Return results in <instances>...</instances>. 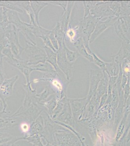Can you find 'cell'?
I'll return each instance as SVG.
<instances>
[{"mask_svg":"<svg viewBox=\"0 0 130 146\" xmlns=\"http://www.w3.org/2000/svg\"><path fill=\"white\" fill-rule=\"evenodd\" d=\"M100 20V19L90 14L86 17L81 18L80 20V23L78 25L80 36L82 38L87 51L90 54L93 53L89 46L90 38L94 32L96 25Z\"/></svg>","mask_w":130,"mask_h":146,"instance_id":"1","label":"cell"},{"mask_svg":"<svg viewBox=\"0 0 130 146\" xmlns=\"http://www.w3.org/2000/svg\"><path fill=\"white\" fill-rule=\"evenodd\" d=\"M5 11L9 23L15 25L20 32H22L26 38V40L36 44V36L32 32L30 28L27 27V23L23 22L20 18L18 13L7 9H5Z\"/></svg>","mask_w":130,"mask_h":146,"instance_id":"2","label":"cell"},{"mask_svg":"<svg viewBox=\"0 0 130 146\" xmlns=\"http://www.w3.org/2000/svg\"><path fill=\"white\" fill-rule=\"evenodd\" d=\"M24 51L28 56L26 60L29 66L38 64L47 61V55L45 50L27 40H25Z\"/></svg>","mask_w":130,"mask_h":146,"instance_id":"3","label":"cell"},{"mask_svg":"<svg viewBox=\"0 0 130 146\" xmlns=\"http://www.w3.org/2000/svg\"><path fill=\"white\" fill-rule=\"evenodd\" d=\"M58 66L66 76L70 82L73 76V63L71 62L67 58L64 44L56 51Z\"/></svg>","mask_w":130,"mask_h":146,"instance_id":"4","label":"cell"},{"mask_svg":"<svg viewBox=\"0 0 130 146\" xmlns=\"http://www.w3.org/2000/svg\"><path fill=\"white\" fill-rule=\"evenodd\" d=\"M114 27L117 35L123 41L130 42V16L119 17Z\"/></svg>","mask_w":130,"mask_h":146,"instance_id":"5","label":"cell"},{"mask_svg":"<svg viewBox=\"0 0 130 146\" xmlns=\"http://www.w3.org/2000/svg\"><path fill=\"white\" fill-rule=\"evenodd\" d=\"M18 78V76L16 75L11 78H5L0 86V99L3 103V112L5 111V109L7 108V100L12 94L13 92L14 85Z\"/></svg>","mask_w":130,"mask_h":146,"instance_id":"6","label":"cell"},{"mask_svg":"<svg viewBox=\"0 0 130 146\" xmlns=\"http://www.w3.org/2000/svg\"><path fill=\"white\" fill-rule=\"evenodd\" d=\"M119 17H110L107 18L104 21L100 20L96 25L95 28L91 36L89 44L92 43L98 37L101 35L107 28L114 25Z\"/></svg>","mask_w":130,"mask_h":146,"instance_id":"7","label":"cell"},{"mask_svg":"<svg viewBox=\"0 0 130 146\" xmlns=\"http://www.w3.org/2000/svg\"><path fill=\"white\" fill-rule=\"evenodd\" d=\"M90 13L100 20H102L104 18L117 17L114 12L109 7L108 1H102L95 8L91 9Z\"/></svg>","mask_w":130,"mask_h":146,"instance_id":"8","label":"cell"},{"mask_svg":"<svg viewBox=\"0 0 130 146\" xmlns=\"http://www.w3.org/2000/svg\"><path fill=\"white\" fill-rule=\"evenodd\" d=\"M112 60L121 65L124 60L130 58V42L122 41L117 53L112 56Z\"/></svg>","mask_w":130,"mask_h":146,"instance_id":"9","label":"cell"},{"mask_svg":"<svg viewBox=\"0 0 130 146\" xmlns=\"http://www.w3.org/2000/svg\"><path fill=\"white\" fill-rule=\"evenodd\" d=\"M75 3L74 1H69L68 5L66 10L64 11L60 21V25L63 31L64 32L65 34L68 29V27L69 25V21L71 18V13L73 10V7Z\"/></svg>","mask_w":130,"mask_h":146,"instance_id":"10","label":"cell"},{"mask_svg":"<svg viewBox=\"0 0 130 146\" xmlns=\"http://www.w3.org/2000/svg\"><path fill=\"white\" fill-rule=\"evenodd\" d=\"M103 76L104 73L102 71L90 69L89 76L90 93L95 91Z\"/></svg>","mask_w":130,"mask_h":146,"instance_id":"11","label":"cell"},{"mask_svg":"<svg viewBox=\"0 0 130 146\" xmlns=\"http://www.w3.org/2000/svg\"><path fill=\"white\" fill-rule=\"evenodd\" d=\"M33 71L44 72L46 74L58 76L56 71L53 65L48 62H46L43 63H40L35 65H30Z\"/></svg>","mask_w":130,"mask_h":146,"instance_id":"12","label":"cell"},{"mask_svg":"<svg viewBox=\"0 0 130 146\" xmlns=\"http://www.w3.org/2000/svg\"><path fill=\"white\" fill-rule=\"evenodd\" d=\"M74 46L80 56L86 58L89 62H93V56L92 54H90L87 51L86 48L84 46V43L82 38H80L75 43H73Z\"/></svg>","mask_w":130,"mask_h":146,"instance_id":"13","label":"cell"},{"mask_svg":"<svg viewBox=\"0 0 130 146\" xmlns=\"http://www.w3.org/2000/svg\"><path fill=\"white\" fill-rule=\"evenodd\" d=\"M16 5L23 9L24 11L26 12L27 14L30 18V24L33 25H38L36 24L35 19V15L32 9L31 6L30 5V1H15Z\"/></svg>","mask_w":130,"mask_h":146,"instance_id":"14","label":"cell"},{"mask_svg":"<svg viewBox=\"0 0 130 146\" xmlns=\"http://www.w3.org/2000/svg\"><path fill=\"white\" fill-rule=\"evenodd\" d=\"M3 58L7 63L14 67L18 69L22 73H23L25 68L29 66L28 64V60L26 59L22 58V60H19L15 58H9L6 57H3Z\"/></svg>","mask_w":130,"mask_h":146,"instance_id":"15","label":"cell"},{"mask_svg":"<svg viewBox=\"0 0 130 146\" xmlns=\"http://www.w3.org/2000/svg\"><path fill=\"white\" fill-rule=\"evenodd\" d=\"M120 71V65L112 60L110 62H106L104 72H105L110 78L118 76Z\"/></svg>","mask_w":130,"mask_h":146,"instance_id":"16","label":"cell"},{"mask_svg":"<svg viewBox=\"0 0 130 146\" xmlns=\"http://www.w3.org/2000/svg\"><path fill=\"white\" fill-rule=\"evenodd\" d=\"M30 5L35 15L36 22L37 25H40L39 23V15L40 12L42 9L48 5L47 2H41V1H30Z\"/></svg>","mask_w":130,"mask_h":146,"instance_id":"17","label":"cell"},{"mask_svg":"<svg viewBox=\"0 0 130 146\" xmlns=\"http://www.w3.org/2000/svg\"><path fill=\"white\" fill-rule=\"evenodd\" d=\"M27 27L30 28V30L33 34L36 37L40 38L44 36H49L51 33V30H48L47 29L43 28L40 25H32L29 23H27Z\"/></svg>","mask_w":130,"mask_h":146,"instance_id":"18","label":"cell"},{"mask_svg":"<svg viewBox=\"0 0 130 146\" xmlns=\"http://www.w3.org/2000/svg\"><path fill=\"white\" fill-rule=\"evenodd\" d=\"M68 38L69 42L73 43H75L80 38H81L78 25L75 27L74 28H72L69 25L68 27V29L65 33V38Z\"/></svg>","mask_w":130,"mask_h":146,"instance_id":"19","label":"cell"},{"mask_svg":"<svg viewBox=\"0 0 130 146\" xmlns=\"http://www.w3.org/2000/svg\"><path fill=\"white\" fill-rule=\"evenodd\" d=\"M52 31L54 34V36L57 41L59 48L62 47L64 43L65 42V34L64 32L61 29L59 22H57L56 25L53 28Z\"/></svg>","mask_w":130,"mask_h":146,"instance_id":"20","label":"cell"},{"mask_svg":"<svg viewBox=\"0 0 130 146\" xmlns=\"http://www.w3.org/2000/svg\"><path fill=\"white\" fill-rule=\"evenodd\" d=\"M0 7L18 12V13H23L24 11L23 9L15 3V1H0Z\"/></svg>","mask_w":130,"mask_h":146,"instance_id":"21","label":"cell"},{"mask_svg":"<svg viewBox=\"0 0 130 146\" xmlns=\"http://www.w3.org/2000/svg\"><path fill=\"white\" fill-rule=\"evenodd\" d=\"M102 1H82L84 6V17L90 15V11L92 9L95 8Z\"/></svg>","mask_w":130,"mask_h":146,"instance_id":"22","label":"cell"},{"mask_svg":"<svg viewBox=\"0 0 130 146\" xmlns=\"http://www.w3.org/2000/svg\"><path fill=\"white\" fill-rule=\"evenodd\" d=\"M120 70L122 75L127 77L130 82V58L124 60L120 65Z\"/></svg>","mask_w":130,"mask_h":146,"instance_id":"23","label":"cell"},{"mask_svg":"<svg viewBox=\"0 0 130 146\" xmlns=\"http://www.w3.org/2000/svg\"><path fill=\"white\" fill-rule=\"evenodd\" d=\"M64 47L65 52H66V56L67 58L69 60V61L72 63H74L76 61L79 56H80L77 52L73 51L69 49L68 47L67 46L66 44V42L64 43Z\"/></svg>","mask_w":130,"mask_h":146,"instance_id":"24","label":"cell"},{"mask_svg":"<svg viewBox=\"0 0 130 146\" xmlns=\"http://www.w3.org/2000/svg\"><path fill=\"white\" fill-rule=\"evenodd\" d=\"M109 5L117 17H119L121 12V2L120 1H108Z\"/></svg>","mask_w":130,"mask_h":146,"instance_id":"25","label":"cell"},{"mask_svg":"<svg viewBox=\"0 0 130 146\" xmlns=\"http://www.w3.org/2000/svg\"><path fill=\"white\" fill-rule=\"evenodd\" d=\"M92 56H93V63H94L99 68H100L101 71L104 72L106 62H104V60L99 58V56H98L97 55H96L93 52L92 53Z\"/></svg>","mask_w":130,"mask_h":146,"instance_id":"26","label":"cell"},{"mask_svg":"<svg viewBox=\"0 0 130 146\" xmlns=\"http://www.w3.org/2000/svg\"><path fill=\"white\" fill-rule=\"evenodd\" d=\"M40 38H41L42 40H43V43H44L45 46L49 47L50 49H51V50H53V51L56 52L57 51L54 49V47L53 46L51 40H49V36H41Z\"/></svg>","mask_w":130,"mask_h":146,"instance_id":"27","label":"cell"},{"mask_svg":"<svg viewBox=\"0 0 130 146\" xmlns=\"http://www.w3.org/2000/svg\"><path fill=\"white\" fill-rule=\"evenodd\" d=\"M69 1H47L48 3H50L53 5H58L62 7L64 11L66 10Z\"/></svg>","mask_w":130,"mask_h":146,"instance_id":"28","label":"cell"},{"mask_svg":"<svg viewBox=\"0 0 130 146\" xmlns=\"http://www.w3.org/2000/svg\"><path fill=\"white\" fill-rule=\"evenodd\" d=\"M49 40H51V43L53 44V46L54 47V49L56 51H57L59 49V45H58L57 41L54 36V34L52 31V30H51V33L49 35Z\"/></svg>","mask_w":130,"mask_h":146,"instance_id":"29","label":"cell"},{"mask_svg":"<svg viewBox=\"0 0 130 146\" xmlns=\"http://www.w3.org/2000/svg\"><path fill=\"white\" fill-rule=\"evenodd\" d=\"M20 128L23 133H26L29 131L30 126L28 124L26 123H22L20 125Z\"/></svg>","mask_w":130,"mask_h":146,"instance_id":"30","label":"cell"},{"mask_svg":"<svg viewBox=\"0 0 130 146\" xmlns=\"http://www.w3.org/2000/svg\"><path fill=\"white\" fill-rule=\"evenodd\" d=\"M3 7H0V24L2 23L3 20Z\"/></svg>","mask_w":130,"mask_h":146,"instance_id":"31","label":"cell"},{"mask_svg":"<svg viewBox=\"0 0 130 146\" xmlns=\"http://www.w3.org/2000/svg\"><path fill=\"white\" fill-rule=\"evenodd\" d=\"M11 146H15V145H12Z\"/></svg>","mask_w":130,"mask_h":146,"instance_id":"32","label":"cell"}]
</instances>
